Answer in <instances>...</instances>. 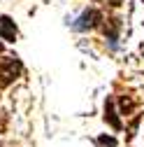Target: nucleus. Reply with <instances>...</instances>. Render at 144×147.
Masks as SVG:
<instances>
[{
	"mask_svg": "<svg viewBox=\"0 0 144 147\" xmlns=\"http://www.w3.org/2000/svg\"><path fill=\"white\" fill-rule=\"evenodd\" d=\"M21 70H23V65H21V61L16 56H3L0 59V89L9 86L21 75Z\"/></svg>",
	"mask_w": 144,
	"mask_h": 147,
	"instance_id": "obj_1",
	"label": "nucleus"
},
{
	"mask_svg": "<svg viewBox=\"0 0 144 147\" xmlns=\"http://www.w3.org/2000/svg\"><path fill=\"white\" fill-rule=\"evenodd\" d=\"M102 21H105L102 12H100V9H95V7H88V9H84V12H81L79 19L72 24V30H79V33H84V30H93V28H98Z\"/></svg>",
	"mask_w": 144,
	"mask_h": 147,
	"instance_id": "obj_2",
	"label": "nucleus"
},
{
	"mask_svg": "<svg viewBox=\"0 0 144 147\" xmlns=\"http://www.w3.org/2000/svg\"><path fill=\"white\" fill-rule=\"evenodd\" d=\"M121 19L119 16H112V19H105L102 24H100V28H102V33H105V38L109 40V47L112 49H116V45H119V33H121Z\"/></svg>",
	"mask_w": 144,
	"mask_h": 147,
	"instance_id": "obj_3",
	"label": "nucleus"
},
{
	"mask_svg": "<svg viewBox=\"0 0 144 147\" xmlns=\"http://www.w3.org/2000/svg\"><path fill=\"white\" fill-rule=\"evenodd\" d=\"M105 121L109 124L114 131H121V128H123V124H121V119L116 115V110H114V98L112 96H107V100H105Z\"/></svg>",
	"mask_w": 144,
	"mask_h": 147,
	"instance_id": "obj_4",
	"label": "nucleus"
},
{
	"mask_svg": "<svg viewBox=\"0 0 144 147\" xmlns=\"http://www.w3.org/2000/svg\"><path fill=\"white\" fill-rule=\"evenodd\" d=\"M0 40H7V42L16 40V26H14V21L7 14L0 16Z\"/></svg>",
	"mask_w": 144,
	"mask_h": 147,
	"instance_id": "obj_5",
	"label": "nucleus"
},
{
	"mask_svg": "<svg viewBox=\"0 0 144 147\" xmlns=\"http://www.w3.org/2000/svg\"><path fill=\"white\" fill-rule=\"evenodd\" d=\"M119 105H121V115H130L133 110H135V103H133V98H125V96H121Z\"/></svg>",
	"mask_w": 144,
	"mask_h": 147,
	"instance_id": "obj_6",
	"label": "nucleus"
},
{
	"mask_svg": "<svg viewBox=\"0 0 144 147\" xmlns=\"http://www.w3.org/2000/svg\"><path fill=\"white\" fill-rule=\"evenodd\" d=\"M93 3H105V5H109V7H121L123 0H93Z\"/></svg>",
	"mask_w": 144,
	"mask_h": 147,
	"instance_id": "obj_7",
	"label": "nucleus"
}]
</instances>
